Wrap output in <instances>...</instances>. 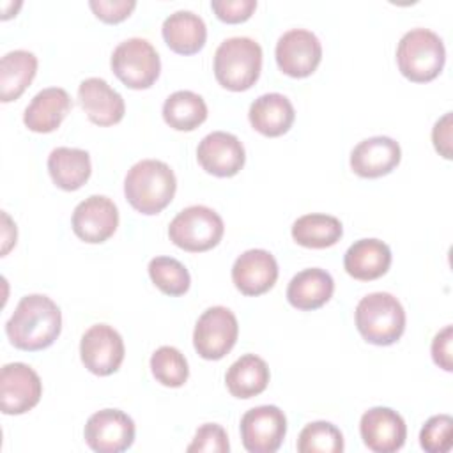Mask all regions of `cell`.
<instances>
[{
	"instance_id": "obj_24",
	"label": "cell",
	"mask_w": 453,
	"mask_h": 453,
	"mask_svg": "<svg viewBox=\"0 0 453 453\" xmlns=\"http://www.w3.org/2000/svg\"><path fill=\"white\" fill-rule=\"evenodd\" d=\"M163 39L168 48L180 55H193L200 51L207 39V27L203 19L193 11L172 12L161 27Z\"/></svg>"
},
{
	"instance_id": "obj_18",
	"label": "cell",
	"mask_w": 453,
	"mask_h": 453,
	"mask_svg": "<svg viewBox=\"0 0 453 453\" xmlns=\"http://www.w3.org/2000/svg\"><path fill=\"white\" fill-rule=\"evenodd\" d=\"M402 159V149L391 136H370L350 152V168L365 179H377L393 172Z\"/></svg>"
},
{
	"instance_id": "obj_25",
	"label": "cell",
	"mask_w": 453,
	"mask_h": 453,
	"mask_svg": "<svg viewBox=\"0 0 453 453\" xmlns=\"http://www.w3.org/2000/svg\"><path fill=\"white\" fill-rule=\"evenodd\" d=\"M48 172L60 189H80L92 173L90 156L83 149L57 147L48 156Z\"/></svg>"
},
{
	"instance_id": "obj_36",
	"label": "cell",
	"mask_w": 453,
	"mask_h": 453,
	"mask_svg": "<svg viewBox=\"0 0 453 453\" xmlns=\"http://www.w3.org/2000/svg\"><path fill=\"white\" fill-rule=\"evenodd\" d=\"M94 14L104 23H119L126 19L136 7L134 0H90L88 2Z\"/></svg>"
},
{
	"instance_id": "obj_28",
	"label": "cell",
	"mask_w": 453,
	"mask_h": 453,
	"mask_svg": "<svg viewBox=\"0 0 453 453\" xmlns=\"http://www.w3.org/2000/svg\"><path fill=\"white\" fill-rule=\"evenodd\" d=\"M343 226L338 218L320 212H311L297 218L292 225V237L304 248H329L340 241Z\"/></svg>"
},
{
	"instance_id": "obj_22",
	"label": "cell",
	"mask_w": 453,
	"mask_h": 453,
	"mask_svg": "<svg viewBox=\"0 0 453 453\" xmlns=\"http://www.w3.org/2000/svg\"><path fill=\"white\" fill-rule=\"evenodd\" d=\"M248 117L255 131L274 138L285 134L292 127L296 111L288 97L278 92H269L251 103Z\"/></svg>"
},
{
	"instance_id": "obj_16",
	"label": "cell",
	"mask_w": 453,
	"mask_h": 453,
	"mask_svg": "<svg viewBox=\"0 0 453 453\" xmlns=\"http://www.w3.org/2000/svg\"><path fill=\"white\" fill-rule=\"evenodd\" d=\"M200 166L216 177H232L244 166L246 152L241 140L225 131H212L196 147Z\"/></svg>"
},
{
	"instance_id": "obj_33",
	"label": "cell",
	"mask_w": 453,
	"mask_h": 453,
	"mask_svg": "<svg viewBox=\"0 0 453 453\" xmlns=\"http://www.w3.org/2000/svg\"><path fill=\"white\" fill-rule=\"evenodd\" d=\"M453 419L449 414H437L426 419L419 432V444L428 453H448L453 446Z\"/></svg>"
},
{
	"instance_id": "obj_38",
	"label": "cell",
	"mask_w": 453,
	"mask_h": 453,
	"mask_svg": "<svg viewBox=\"0 0 453 453\" xmlns=\"http://www.w3.org/2000/svg\"><path fill=\"white\" fill-rule=\"evenodd\" d=\"M432 142L435 150L449 159L451 157V111L444 113L432 129Z\"/></svg>"
},
{
	"instance_id": "obj_12",
	"label": "cell",
	"mask_w": 453,
	"mask_h": 453,
	"mask_svg": "<svg viewBox=\"0 0 453 453\" xmlns=\"http://www.w3.org/2000/svg\"><path fill=\"white\" fill-rule=\"evenodd\" d=\"M83 435L97 453H120L134 442V421L119 409H103L87 419Z\"/></svg>"
},
{
	"instance_id": "obj_29",
	"label": "cell",
	"mask_w": 453,
	"mask_h": 453,
	"mask_svg": "<svg viewBox=\"0 0 453 453\" xmlns=\"http://www.w3.org/2000/svg\"><path fill=\"white\" fill-rule=\"evenodd\" d=\"M165 122L177 131H193L207 119V104L191 90H177L163 103Z\"/></svg>"
},
{
	"instance_id": "obj_32",
	"label": "cell",
	"mask_w": 453,
	"mask_h": 453,
	"mask_svg": "<svg viewBox=\"0 0 453 453\" xmlns=\"http://www.w3.org/2000/svg\"><path fill=\"white\" fill-rule=\"evenodd\" d=\"M299 453H342L343 435L329 421L308 423L297 439Z\"/></svg>"
},
{
	"instance_id": "obj_31",
	"label": "cell",
	"mask_w": 453,
	"mask_h": 453,
	"mask_svg": "<svg viewBox=\"0 0 453 453\" xmlns=\"http://www.w3.org/2000/svg\"><path fill=\"white\" fill-rule=\"evenodd\" d=\"M150 370L154 379L166 388H180L189 375L184 354L172 345L156 349V352L150 356Z\"/></svg>"
},
{
	"instance_id": "obj_21",
	"label": "cell",
	"mask_w": 453,
	"mask_h": 453,
	"mask_svg": "<svg viewBox=\"0 0 453 453\" xmlns=\"http://www.w3.org/2000/svg\"><path fill=\"white\" fill-rule=\"evenodd\" d=\"M391 265L389 246L375 237L359 239L343 255V267L354 280L372 281L388 273Z\"/></svg>"
},
{
	"instance_id": "obj_37",
	"label": "cell",
	"mask_w": 453,
	"mask_h": 453,
	"mask_svg": "<svg viewBox=\"0 0 453 453\" xmlns=\"http://www.w3.org/2000/svg\"><path fill=\"white\" fill-rule=\"evenodd\" d=\"M451 336H453V327L446 326L444 329H441L434 340H432V357L434 363L446 370L451 372L453 370V361H451Z\"/></svg>"
},
{
	"instance_id": "obj_1",
	"label": "cell",
	"mask_w": 453,
	"mask_h": 453,
	"mask_svg": "<svg viewBox=\"0 0 453 453\" xmlns=\"http://www.w3.org/2000/svg\"><path fill=\"white\" fill-rule=\"evenodd\" d=\"M62 313L53 299L44 294H28L19 299L14 313L5 322L11 343L21 350H42L60 334Z\"/></svg>"
},
{
	"instance_id": "obj_19",
	"label": "cell",
	"mask_w": 453,
	"mask_h": 453,
	"mask_svg": "<svg viewBox=\"0 0 453 453\" xmlns=\"http://www.w3.org/2000/svg\"><path fill=\"white\" fill-rule=\"evenodd\" d=\"M78 99L88 120L97 126H113L126 113L122 96L103 78L83 80L78 87Z\"/></svg>"
},
{
	"instance_id": "obj_4",
	"label": "cell",
	"mask_w": 453,
	"mask_h": 453,
	"mask_svg": "<svg viewBox=\"0 0 453 453\" xmlns=\"http://www.w3.org/2000/svg\"><path fill=\"white\" fill-rule=\"evenodd\" d=\"M260 71L262 48L251 37H228L214 53V76L228 90H248L258 80Z\"/></svg>"
},
{
	"instance_id": "obj_5",
	"label": "cell",
	"mask_w": 453,
	"mask_h": 453,
	"mask_svg": "<svg viewBox=\"0 0 453 453\" xmlns=\"http://www.w3.org/2000/svg\"><path fill=\"white\" fill-rule=\"evenodd\" d=\"M444 62V42L428 28H412L405 32L396 46L398 69L411 81H432L442 71Z\"/></svg>"
},
{
	"instance_id": "obj_8",
	"label": "cell",
	"mask_w": 453,
	"mask_h": 453,
	"mask_svg": "<svg viewBox=\"0 0 453 453\" xmlns=\"http://www.w3.org/2000/svg\"><path fill=\"white\" fill-rule=\"evenodd\" d=\"M239 324L226 306H211L196 320L193 331L195 350L203 359L225 357L237 342Z\"/></svg>"
},
{
	"instance_id": "obj_26",
	"label": "cell",
	"mask_w": 453,
	"mask_h": 453,
	"mask_svg": "<svg viewBox=\"0 0 453 453\" xmlns=\"http://www.w3.org/2000/svg\"><path fill=\"white\" fill-rule=\"evenodd\" d=\"M269 377V366L262 357L244 354L226 370L225 384L232 396L246 400L260 395L267 388Z\"/></svg>"
},
{
	"instance_id": "obj_20",
	"label": "cell",
	"mask_w": 453,
	"mask_h": 453,
	"mask_svg": "<svg viewBox=\"0 0 453 453\" xmlns=\"http://www.w3.org/2000/svg\"><path fill=\"white\" fill-rule=\"evenodd\" d=\"M73 101L67 90L60 87H48L39 90L23 113L25 126L34 133H51L71 111Z\"/></svg>"
},
{
	"instance_id": "obj_17",
	"label": "cell",
	"mask_w": 453,
	"mask_h": 453,
	"mask_svg": "<svg viewBox=\"0 0 453 453\" xmlns=\"http://www.w3.org/2000/svg\"><path fill=\"white\" fill-rule=\"evenodd\" d=\"M278 280V262L267 250H248L232 265V281L244 296L265 294Z\"/></svg>"
},
{
	"instance_id": "obj_3",
	"label": "cell",
	"mask_w": 453,
	"mask_h": 453,
	"mask_svg": "<svg viewBox=\"0 0 453 453\" xmlns=\"http://www.w3.org/2000/svg\"><path fill=\"white\" fill-rule=\"evenodd\" d=\"M356 327L373 345H393L405 329V310L389 292H372L356 306Z\"/></svg>"
},
{
	"instance_id": "obj_34",
	"label": "cell",
	"mask_w": 453,
	"mask_h": 453,
	"mask_svg": "<svg viewBox=\"0 0 453 453\" xmlns=\"http://www.w3.org/2000/svg\"><path fill=\"white\" fill-rule=\"evenodd\" d=\"M189 453L193 451H214V453H228L230 444H228V435L225 428L218 423H205L202 425L191 444L186 448Z\"/></svg>"
},
{
	"instance_id": "obj_11",
	"label": "cell",
	"mask_w": 453,
	"mask_h": 453,
	"mask_svg": "<svg viewBox=\"0 0 453 453\" xmlns=\"http://www.w3.org/2000/svg\"><path fill=\"white\" fill-rule=\"evenodd\" d=\"M274 57L281 73L292 78H306L320 64L322 44L313 32L290 28L278 39Z\"/></svg>"
},
{
	"instance_id": "obj_9",
	"label": "cell",
	"mask_w": 453,
	"mask_h": 453,
	"mask_svg": "<svg viewBox=\"0 0 453 453\" xmlns=\"http://www.w3.org/2000/svg\"><path fill=\"white\" fill-rule=\"evenodd\" d=\"M287 434V418L276 405H258L241 418L242 446L250 453H274Z\"/></svg>"
},
{
	"instance_id": "obj_10",
	"label": "cell",
	"mask_w": 453,
	"mask_h": 453,
	"mask_svg": "<svg viewBox=\"0 0 453 453\" xmlns=\"http://www.w3.org/2000/svg\"><path fill=\"white\" fill-rule=\"evenodd\" d=\"M126 347L117 329L108 324L90 326L80 342V356L85 368L99 377L115 373L124 361Z\"/></svg>"
},
{
	"instance_id": "obj_13",
	"label": "cell",
	"mask_w": 453,
	"mask_h": 453,
	"mask_svg": "<svg viewBox=\"0 0 453 453\" xmlns=\"http://www.w3.org/2000/svg\"><path fill=\"white\" fill-rule=\"evenodd\" d=\"M42 395V382L25 363H7L0 372V407L4 414H25Z\"/></svg>"
},
{
	"instance_id": "obj_23",
	"label": "cell",
	"mask_w": 453,
	"mask_h": 453,
	"mask_svg": "<svg viewBox=\"0 0 453 453\" xmlns=\"http://www.w3.org/2000/svg\"><path fill=\"white\" fill-rule=\"evenodd\" d=\"M334 292L333 276L320 267L299 271L287 287V299L297 310H317L324 306Z\"/></svg>"
},
{
	"instance_id": "obj_15",
	"label": "cell",
	"mask_w": 453,
	"mask_h": 453,
	"mask_svg": "<svg viewBox=\"0 0 453 453\" xmlns=\"http://www.w3.org/2000/svg\"><path fill=\"white\" fill-rule=\"evenodd\" d=\"M359 434L365 446L375 453H395L407 439L403 418L389 407H372L359 421Z\"/></svg>"
},
{
	"instance_id": "obj_6",
	"label": "cell",
	"mask_w": 453,
	"mask_h": 453,
	"mask_svg": "<svg viewBox=\"0 0 453 453\" xmlns=\"http://www.w3.org/2000/svg\"><path fill=\"white\" fill-rule=\"evenodd\" d=\"M225 225L221 216L207 205L182 209L168 225L170 241L184 251H207L221 241Z\"/></svg>"
},
{
	"instance_id": "obj_30",
	"label": "cell",
	"mask_w": 453,
	"mask_h": 453,
	"mask_svg": "<svg viewBox=\"0 0 453 453\" xmlns=\"http://www.w3.org/2000/svg\"><path fill=\"white\" fill-rule=\"evenodd\" d=\"M149 276L166 296H182L191 283L188 269L173 257H154L149 262Z\"/></svg>"
},
{
	"instance_id": "obj_27",
	"label": "cell",
	"mask_w": 453,
	"mask_h": 453,
	"mask_svg": "<svg viewBox=\"0 0 453 453\" xmlns=\"http://www.w3.org/2000/svg\"><path fill=\"white\" fill-rule=\"evenodd\" d=\"M37 73V57L28 50H12L0 60V99H18Z\"/></svg>"
},
{
	"instance_id": "obj_14",
	"label": "cell",
	"mask_w": 453,
	"mask_h": 453,
	"mask_svg": "<svg viewBox=\"0 0 453 453\" xmlns=\"http://www.w3.org/2000/svg\"><path fill=\"white\" fill-rule=\"evenodd\" d=\"M71 223L73 232L81 241L90 244L104 242L119 226V209L111 198L92 195L74 207Z\"/></svg>"
},
{
	"instance_id": "obj_2",
	"label": "cell",
	"mask_w": 453,
	"mask_h": 453,
	"mask_svg": "<svg viewBox=\"0 0 453 453\" xmlns=\"http://www.w3.org/2000/svg\"><path fill=\"white\" fill-rule=\"evenodd\" d=\"M177 189L173 170L159 159L134 163L124 179V195L133 209L142 214H157L172 200Z\"/></svg>"
},
{
	"instance_id": "obj_7",
	"label": "cell",
	"mask_w": 453,
	"mask_h": 453,
	"mask_svg": "<svg viewBox=\"0 0 453 453\" xmlns=\"http://www.w3.org/2000/svg\"><path fill=\"white\" fill-rule=\"evenodd\" d=\"M111 71L129 88H149L159 76L161 60L156 48L142 37H129L113 50Z\"/></svg>"
},
{
	"instance_id": "obj_35",
	"label": "cell",
	"mask_w": 453,
	"mask_h": 453,
	"mask_svg": "<svg viewBox=\"0 0 453 453\" xmlns=\"http://www.w3.org/2000/svg\"><path fill=\"white\" fill-rule=\"evenodd\" d=\"M212 11L225 23L246 21L257 9V0H212Z\"/></svg>"
}]
</instances>
